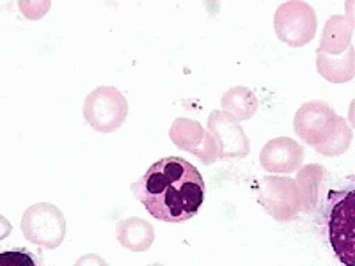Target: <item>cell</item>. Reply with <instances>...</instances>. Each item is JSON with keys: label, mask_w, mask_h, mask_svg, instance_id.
Returning <instances> with one entry per match:
<instances>
[{"label": "cell", "mask_w": 355, "mask_h": 266, "mask_svg": "<svg viewBox=\"0 0 355 266\" xmlns=\"http://www.w3.org/2000/svg\"><path fill=\"white\" fill-rule=\"evenodd\" d=\"M130 188L151 217L167 224L196 217L206 194L201 172L182 157L155 161Z\"/></svg>", "instance_id": "1"}, {"label": "cell", "mask_w": 355, "mask_h": 266, "mask_svg": "<svg viewBox=\"0 0 355 266\" xmlns=\"http://www.w3.org/2000/svg\"><path fill=\"white\" fill-rule=\"evenodd\" d=\"M128 100L112 85L94 89L84 101L85 121L100 133H112L121 128L128 117Z\"/></svg>", "instance_id": "2"}, {"label": "cell", "mask_w": 355, "mask_h": 266, "mask_svg": "<svg viewBox=\"0 0 355 266\" xmlns=\"http://www.w3.org/2000/svg\"><path fill=\"white\" fill-rule=\"evenodd\" d=\"M21 233L31 243L43 249H57L66 236V218L55 204L37 202L21 217Z\"/></svg>", "instance_id": "3"}, {"label": "cell", "mask_w": 355, "mask_h": 266, "mask_svg": "<svg viewBox=\"0 0 355 266\" xmlns=\"http://www.w3.org/2000/svg\"><path fill=\"white\" fill-rule=\"evenodd\" d=\"M318 18L313 6L300 0H290L277 8L274 28L277 37L293 48L306 46L315 37Z\"/></svg>", "instance_id": "4"}, {"label": "cell", "mask_w": 355, "mask_h": 266, "mask_svg": "<svg viewBox=\"0 0 355 266\" xmlns=\"http://www.w3.org/2000/svg\"><path fill=\"white\" fill-rule=\"evenodd\" d=\"M329 206V238L336 256L345 266H354V190L332 192Z\"/></svg>", "instance_id": "5"}, {"label": "cell", "mask_w": 355, "mask_h": 266, "mask_svg": "<svg viewBox=\"0 0 355 266\" xmlns=\"http://www.w3.org/2000/svg\"><path fill=\"white\" fill-rule=\"evenodd\" d=\"M258 202L277 222H290L300 213V195L290 176H265L258 186Z\"/></svg>", "instance_id": "6"}, {"label": "cell", "mask_w": 355, "mask_h": 266, "mask_svg": "<svg viewBox=\"0 0 355 266\" xmlns=\"http://www.w3.org/2000/svg\"><path fill=\"white\" fill-rule=\"evenodd\" d=\"M343 117L338 116L332 105L325 101H307L299 107L293 117V130L306 144L320 148L331 137Z\"/></svg>", "instance_id": "7"}, {"label": "cell", "mask_w": 355, "mask_h": 266, "mask_svg": "<svg viewBox=\"0 0 355 266\" xmlns=\"http://www.w3.org/2000/svg\"><path fill=\"white\" fill-rule=\"evenodd\" d=\"M169 137L178 150L192 153L205 166H211L218 160V145L208 130L189 117H178L169 128Z\"/></svg>", "instance_id": "8"}, {"label": "cell", "mask_w": 355, "mask_h": 266, "mask_svg": "<svg viewBox=\"0 0 355 266\" xmlns=\"http://www.w3.org/2000/svg\"><path fill=\"white\" fill-rule=\"evenodd\" d=\"M208 132L218 145V160L222 158H245L250 153V142L242 125L222 110L208 116Z\"/></svg>", "instance_id": "9"}, {"label": "cell", "mask_w": 355, "mask_h": 266, "mask_svg": "<svg viewBox=\"0 0 355 266\" xmlns=\"http://www.w3.org/2000/svg\"><path fill=\"white\" fill-rule=\"evenodd\" d=\"M304 148L290 137H277L266 142L259 153V163L266 172L286 174L297 172L302 167Z\"/></svg>", "instance_id": "10"}, {"label": "cell", "mask_w": 355, "mask_h": 266, "mask_svg": "<svg viewBox=\"0 0 355 266\" xmlns=\"http://www.w3.org/2000/svg\"><path fill=\"white\" fill-rule=\"evenodd\" d=\"M352 36H354V20L352 12L347 17L334 15L327 20L323 27L322 39L316 53H325V55H341L347 52V48L352 44Z\"/></svg>", "instance_id": "11"}, {"label": "cell", "mask_w": 355, "mask_h": 266, "mask_svg": "<svg viewBox=\"0 0 355 266\" xmlns=\"http://www.w3.org/2000/svg\"><path fill=\"white\" fill-rule=\"evenodd\" d=\"M117 242L130 252H146L155 242V229L150 222L139 217H128L117 222Z\"/></svg>", "instance_id": "12"}, {"label": "cell", "mask_w": 355, "mask_h": 266, "mask_svg": "<svg viewBox=\"0 0 355 266\" xmlns=\"http://www.w3.org/2000/svg\"><path fill=\"white\" fill-rule=\"evenodd\" d=\"M325 176H327V170L323 169L320 163H311V166L300 167L297 170L295 183H297L300 195V211L313 213L316 210Z\"/></svg>", "instance_id": "13"}, {"label": "cell", "mask_w": 355, "mask_h": 266, "mask_svg": "<svg viewBox=\"0 0 355 266\" xmlns=\"http://www.w3.org/2000/svg\"><path fill=\"white\" fill-rule=\"evenodd\" d=\"M316 66L323 78H327L332 84H345L355 77V50L348 46L347 52L341 55H325L316 53Z\"/></svg>", "instance_id": "14"}, {"label": "cell", "mask_w": 355, "mask_h": 266, "mask_svg": "<svg viewBox=\"0 0 355 266\" xmlns=\"http://www.w3.org/2000/svg\"><path fill=\"white\" fill-rule=\"evenodd\" d=\"M220 105L222 112H226L227 116H231L233 119H236L240 123L245 121V119H250V117L258 112L259 101L249 87L236 85V87L230 89V91L222 94Z\"/></svg>", "instance_id": "15"}, {"label": "cell", "mask_w": 355, "mask_h": 266, "mask_svg": "<svg viewBox=\"0 0 355 266\" xmlns=\"http://www.w3.org/2000/svg\"><path fill=\"white\" fill-rule=\"evenodd\" d=\"M352 139H354V132H352L350 125H348L345 119H341L339 126L336 128V132L332 133L327 141L323 142L320 148H316V153L323 154V157H341L343 153H347V150L350 148Z\"/></svg>", "instance_id": "16"}, {"label": "cell", "mask_w": 355, "mask_h": 266, "mask_svg": "<svg viewBox=\"0 0 355 266\" xmlns=\"http://www.w3.org/2000/svg\"><path fill=\"white\" fill-rule=\"evenodd\" d=\"M0 266H43L36 254L31 250L24 249H9L0 252Z\"/></svg>", "instance_id": "17"}, {"label": "cell", "mask_w": 355, "mask_h": 266, "mask_svg": "<svg viewBox=\"0 0 355 266\" xmlns=\"http://www.w3.org/2000/svg\"><path fill=\"white\" fill-rule=\"evenodd\" d=\"M73 266H109L107 265V261L101 256L98 254H85V256H80V258L77 259V263Z\"/></svg>", "instance_id": "18"}, {"label": "cell", "mask_w": 355, "mask_h": 266, "mask_svg": "<svg viewBox=\"0 0 355 266\" xmlns=\"http://www.w3.org/2000/svg\"><path fill=\"white\" fill-rule=\"evenodd\" d=\"M11 231H12V226L9 224L8 218L0 215V242L8 238L9 234H11Z\"/></svg>", "instance_id": "19"}, {"label": "cell", "mask_w": 355, "mask_h": 266, "mask_svg": "<svg viewBox=\"0 0 355 266\" xmlns=\"http://www.w3.org/2000/svg\"><path fill=\"white\" fill-rule=\"evenodd\" d=\"M148 266H164V265H162V263H151V265H148Z\"/></svg>", "instance_id": "20"}]
</instances>
